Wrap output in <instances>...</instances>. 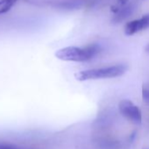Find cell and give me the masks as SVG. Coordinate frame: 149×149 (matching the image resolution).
<instances>
[{
    "label": "cell",
    "instance_id": "obj_8",
    "mask_svg": "<svg viewBox=\"0 0 149 149\" xmlns=\"http://www.w3.org/2000/svg\"><path fill=\"white\" fill-rule=\"evenodd\" d=\"M142 97L143 99L149 103V84H146L142 88Z\"/></svg>",
    "mask_w": 149,
    "mask_h": 149
},
{
    "label": "cell",
    "instance_id": "obj_2",
    "mask_svg": "<svg viewBox=\"0 0 149 149\" xmlns=\"http://www.w3.org/2000/svg\"><path fill=\"white\" fill-rule=\"evenodd\" d=\"M127 66L125 64L113 65L109 67L98 68L83 70L77 73L74 76L78 81L84 82L88 80H97V79H104V78H113L121 77L127 70Z\"/></svg>",
    "mask_w": 149,
    "mask_h": 149
},
{
    "label": "cell",
    "instance_id": "obj_5",
    "mask_svg": "<svg viewBox=\"0 0 149 149\" xmlns=\"http://www.w3.org/2000/svg\"><path fill=\"white\" fill-rule=\"evenodd\" d=\"M136 7L135 3H131V4H127L125 7H123L121 10H119L117 13L114 14V17L111 19V22L113 24H118L121 23L123 20H125V19L129 18L134 12Z\"/></svg>",
    "mask_w": 149,
    "mask_h": 149
},
{
    "label": "cell",
    "instance_id": "obj_9",
    "mask_svg": "<svg viewBox=\"0 0 149 149\" xmlns=\"http://www.w3.org/2000/svg\"><path fill=\"white\" fill-rule=\"evenodd\" d=\"M0 149H21V148L10 144H0Z\"/></svg>",
    "mask_w": 149,
    "mask_h": 149
},
{
    "label": "cell",
    "instance_id": "obj_4",
    "mask_svg": "<svg viewBox=\"0 0 149 149\" xmlns=\"http://www.w3.org/2000/svg\"><path fill=\"white\" fill-rule=\"evenodd\" d=\"M149 28V13L142 16L139 19L129 21L125 27V33L127 36H132L142 30Z\"/></svg>",
    "mask_w": 149,
    "mask_h": 149
},
{
    "label": "cell",
    "instance_id": "obj_1",
    "mask_svg": "<svg viewBox=\"0 0 149 149\" xmlns=\"http://www.w3.org/2000/svg\"><path fill=\"white\" fill-rule=\"evenodd\" d=\"M100 49L97 44H91L84 47H67L59 49L55 53V56L64 61L84 62L93 59L100 52Z\"/></svg>",
    "mask_w": 149,
    "mask_h": 149
},
{
    "label": "cell",
    "instance_id": "obj_7",
    "mask_svg": "<svg viewBox=\"0 0 149 149\" xmlns=\"http://www.w3.org/2000/svg\"><path fill=\"white\" fill-rule=\"evenodd\" d=\"M128 3H129V0H118L115 5L111 6V11L115 14V13H117L119 10H121L123 7H125Z\"/></svg>",
    "mask_w": 149,
    "mask_h": 149
},
{
    "label": "cell",
    "instance_id": "obj_10",
    "mask_svg": "<svg viewBox=\"0 0 149 149\" xmlns=\"http://www.w3.org/2000/svg\"><path fill=\"white\" fill-rule=\"evenodd\" d=\"M145 51H146V53H149V44L146 46V47H145Z\"/></svg>",
    "mask_w": 149,
    "mask_h": 149
},
{
    "label": "cell",
    "instance_id": "obj_3",
    "mask_svg": "<svg viewBox=\"0 0 149 149\" xmlns=\"http://www.w3.org/2000/svg\"><path fill=\"white\" fill-rule=\"evenodd\" d=\"M120 113L131 122L139 125L142 121V114L140 109L130 100H122L118 104Z\"/></svg>",
    "mask_w": 149,
    "mask_h": 149
},
{
    "label": "cell",
    "instance_id": "obj_6",
    "mask_svg": "<svg viewBox=\"0 0 149 149\" xmlns=\"http://www.w3.org/2000/svg\"><path fill=\"white\" fill-rule=\"evenodd\" d=\"M13 3L9 0H0V14H4L9 12L13 6Z\"/></svg>",
    "mask_w": 149,
    "mask_h": 149
}]
</instances>
